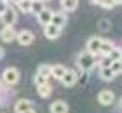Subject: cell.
Here are the masks:
<instances>
[{
    "mask_svg": "<svg viewBox=\"0 0 122 113\" xmlns=\"http://www.w3.org/2000/svg\"><path fill=\"white\" fill-rule=\"evenodd\" d=\"M76 64H78V67L81 69V71H89L96 65V55H92V53H89V51H81L78 55V58H76Z\"/></svg>",
    "mask_w": 122,
    "mask_h": 113,
    "instance_id": "6da1fadb",
    "label": "cell"
},
{
    "mask_svg": "<svg viewBox=\"0 0 122 113\" xmlns=\"http://www.w3.org/2000/svg\"><path fill=\"white\" fill-rule=\"evenodd\" d=\"M2 79H4V83L9 85V87L16 85V83L20 81V71L16 67H7L4 71V74H2Z\"/></svg>",
    "mask_w": 122,
    "mask_h": 113,
    "instance_id": "7a4b0ae2",
    "label": "cell"
},
{
    "mask_svg": "<svg viewBox=\"0 0 122 113\" xmlns=\"http://www.w3.org/2000/svg\"><path fill=\"white\" fill-rule=\"evenodd\" d=\"M0 20H2L4 27H14L16 20H18V16H16V11H14V9H12V7L9 5V7H7V11L4 12L2 16H0Z\"/></svg>",
    "mask_w": 122,
    "mask_h": 113,
    "instance_id": "3957f363",
    "label": "cell"
},
{
    "mask_svg": "<svg viewBox=\"0 0 122 113\" xmlns=\"http://www.w3.org/2000/svg\"><path fill=\"white\" fill-rule=\"evenodd\" d=\"M34 32L32 30H20L18 32V35H16V41H18L21 46H28V44H32L34 43Z\"/></svg>",
    "mask_w": 122,
    "mask_h": 113,
    "instance_id": "277c9868",
    "label": "cell"
},
{
    "mask_svg": "<svg viewBox=\"0 0 122 113\" xmlns=\"http://www.w3.org/2000/svg\"><path fill=\"white\" fill-rule=\"evenodd\" d=\"M16 35H18V32L14 30V27H4L2 30H0V39H2L4 43H12V41H16Z\"/></svg>",
    "mask_w": 122,
    "mask_h": 113,
    "instance_id": "5b68a950",
    "label": "cell"
},
{
    "mask_svg": "<svg viewBox=\"0 0 122 113\" xmlns=\"http://www.w3.org/2000/svg\"><path fill=\"white\" fill-rule=\"evenodd\" d=\"M101 43H103V39L97 35L90 37L89 41H87V51L92 53V55H99V48H101Z\"/></svg>",
    "mask_w": 122,
    "mask_h": 113,
    "instance_id": "8992f818",
    "label": "cell"
},
{
    "mask_svg": "<svg viewBox=\"0 0 122 113\" xmlns=\"http://www.w3.org/2000/svg\"><path fill=\"white\" fill-rule=\"evenodd\" d=\"M60 81H62V85H64V87H73L74 83L78 81V73H76V71H73V69H67V73L62 76Z\"/></svg>",
    "mask_w": 122,
    "mask_h": 113,
    "instance_id": "52a82bcc",
    "label": "cell"
},
{
    "mask_svg": "<svg viewBox=\"0 0 122 113\" xmlns=\"http://www.w3.org/2000/svg\"><path fill=\"white\" fill-rule=\"evenodd\" d=\"M97 101L103 104V106H110V104L115 101V94L112 90H101L97 95Z\"/></svg>",
    "mask_w": 122,
    "mask_h": 113,
    "instance_id": "ba28073f",
    "label": "cell"
},
{
    "mask_svg": "<svg viewBox=\"0 0 122 113\" xmlns=\"http://www.w3.org/2000/svg\"><path fill=\"white\" fill-rule=\"evenodd\" d=\"M60 34H62V28L55 27L53 23H48V25L44 27V35L48 37V39H51V41L58 39V37H60Z\"/></svg>",
    "mask_w": 122,
    "mask_h": 113,
    "instance_id": "9c48e42d",
    "label": "cell"
},
{
    "mask_svg": "<svg viewBox=\"0 0 122 113\" xmlns=\"http://www.w3.org/2000/svg\"><path fill=\"white\" fill-rule=\"evenodd\" d=\"M51 23L55 25V27H58V28H64L66 25H67V14H66L64 11H62V12H53Z\"/></svg>",
    "mask_w": 122,
    "mask_h": 113,
    "instance_id": "30bf717a",
    "label": "cell"
},
{
    "mask_svg": "<svg viewBox=\"0 0 122 113\" xmlns=\"http://www.w3.org/2000/svg\"><path fill=\"white\" fill-rule=\"evenodd\" d=\"M50 111L51 113H67L69 111V106H67L66 101H55L50 106Z\"/></svg>",
    "mask_w": 122,
    "mask_h": 113,
    "instance_id": "8fae6325",
    "label": "cell"
},
{
    "mask_svg": "<svg viewBox=\"0 0 122 113\" xmlns=\"http://www.w3.org/2000/svg\"><path fill=\"white\" fill-rule=\"evenodd\" d=\"M27 110H32V101H28V99H20V101H16V104H14L16 113H25Z\"/></svg>",
    "mask_w": 122,
    "mask_h": 113,
    "instance_id": "7c38bea8",
    "label": "cell"
},
{
    "mask_svg": "<svg viewBox=\"0 0 122 113\" xmlns=\"http://www.w3.org/2000/svg\"><path fill=\"white\" fill-rule=\"evenodd\" d=\"M51 16H53V11L46 7L44 11H41V12H39V16H37V20H39V23L43 25V27H46V25H48V23H51Z\"/></svg>",
    "mask_w": 122,
    "mask_h": 113,
    "instance_id": "4fadbf2b",
    "label": "cell"
},
{
    "mask_svg": "<svg viewBox=\"0 0 122 113\" xmlns=\"http://www.w3.org/2000/svg\"><path fill=\"white\" fill-rule=\"evenodd\" d=\"M60 7L66 14L67 12H73V11L78 9V0H60Z\"/></svg>",
    "mask_w": 122,
    "mask_h": 113,
    "instance_id": "5bb4252c",
    "label": "cell"
},
{
    "mask_svg": "<svg viewBox=\"0 0 122 113\" xmlns=\"http://www.w3.org/2000/svg\"><path fill=\"white\" fill-rule=\"evenodd\" d=\"M67 73V67L66 65H62V64H55V65H51V76L53 78H57V79H62V76Z\"/></svg>",
    "mask_w": 122,
    "mask_h": 113,
    "instance_id": "9a60e30c",
    "label": "cell"
},
{
    "mask_svg": "<svg viewBox=\"0 0 122 113\" xmlns=\"http://www.w3.org/2000/svg\"><path fill=\"white\" fill-rule=\"evenodd\" d=\"M113 48H115V44H113L112 41H104V39H103V43H101V48H99V55L108 57V55L112 53Z\"/></svg>",
    "mask_w": 122,
    "mask_h": 113,
    "instance_id": "2e32d148",
    "label": "cell"
},
{
    "mask_svg": "<svg viewBox=\"0 0 122 113\" xmlns=\"http://www.w3.org/2000/svg\"><path fill=\"white\" fill-rule=\"evenodd\" d=\"M51 90H53V87L50 85V83H44V85L37 87V94H39V97H44V99L51 95Z\"/></svg>",
    "mask_w": 122,
    "mask_h": 113,
    "instance_id": "e0dca14e",
    "label": "cell"
},
{
    "mask_svg": "<svg viewBox=\"0 0 122 113\" xmlns=\"http://www.w3.org/2000/svg\"><path fill=\"white\" fill-rule=\"evenodd\" d=\"M44 9H46V5H44L43 0H32V9H30L32 14L39 16V12H41V11H44Z\"/></svg>",
    "mask_w": 122,
    "mask_h": 113,
    "instance_id": "ac0fdd59",
    "label": "cell"
},
{
    "mask_svg": "<svg viewBox=\"0 0 122 113\" xmlns=\"http://www.w3.org/2000/svg\"><path fill=\"white\" fill-rule=\"evenodd\" d=\"M99 76H101V79H104V81H112V79L115 78V73H113L110 67H101Z\"/></svg>",
    "mask_w": 122,
    "mask_h": 113,
    "instance_id": "d6986e66",
    "label": "cell"
},
{
    "mask_svg": "<svg viewBox=\"0 0 122 113\" xmlns=\"http://www.w3.org/2000/svg\"><path fill=\"white\" fill-rule=\"evenodd\" d=\"M16 5H18V9L21 11V12H30V9H32V0H20Z\"/></svg>",
    "mask_w": 122,
    "mask_h": 113,
    "instance_id": "ffe728a7",
    "label": "cell"
},
{
    "mask_svg": "<svg viewBox=\"0 0 122 113\" xmlns=\"http://www.w3.org/2000/svg\"><path fill=\"white\" fill-rule=\"evenodd\" d=\"M108 58H110L112 62H115V60H122V48L115 46V48L112 49V53L108 55Z\"/></svg>",
    "mask_w": 122,
    "mask_h": 113,
    "instance_id": "44dd1931",
    "label": "cell"
},
{
    "mask_svg": "<svg viewBox=\"0 0 122 113\" xmlns=\"http://www.w3.org/2000/svg\"><path fill=\"white\" fill-rule=\"evenodd\" d=\"M37 73L43 74L44 78H50V76H51V65H50V64H41L39 69H37Z\"/></svg>",
    "mask_w": 122,
    "mask_h": 113,
    "instance_id": "7402d4cb",
    "label": "cell"
},
{
    "mask_svg": "<svg viewBox=\"0 0 122 113\" xmlns=\"http://www.w3.org/2000/svg\"><path fill=\"white\" fill-rule=\"evenodd\" d=\"M110 69L113 71V73H115V76H117V74H122V60H115V62H112Z\"/></svg>",
    "mask_w": 122,
    "mask_h": 113,
    "instance_id": "603a6c76",
    "label": "cell"
},
{
    "mask_svg": "<svg viewBox=\"0 0 122 113\" xmlns=\"http://www.w3.org/2000/svg\"><path fill=\"white\" fill-rule=\"evenodd\" d=\"M34 83H36V87H41V85H44V83H48V78H44L43 74L36 73V76H34Z\"/></svg>",
    "mask_w": 122,
    "mask_h": 113,
    "instance_id": "cb8c5ba5",
    "label": "cell"
},
{
    "mask_svg": "<svg viewBox=\"0 0 122 113\" xmlns=\"http://www.w3.org/2000/svg\"><path fill=\"white\" fill-rule=\"evenodd\" d=\"M99 5L104 7V9H113V7H115V2H113V0H101Z\"/></svg>",
    "mask_w": 122,
    "mask_h": 113,
    "instance_id": "d4e9b609",
    "label": "cell"
},
{
    "mask_svg": "<svg viewBox=\"0 0 122 113\" xmlns=\"http://www.w3.org/2000/svg\"><path fill=\"white\" fill-rule=\"evenodd\" d=\"M110 27H112V25H110L108 20H101V21H99V28H101V30L106 32V30H110Z\"/></svg>",
    "mask_w": 122,
    "mask_h": 113,
    "instance_id": "484cf974",
    "label": "cell"
},
{
    "mask_svg": "<svg viewBox=\"0 0 122 113\" xmlns=\"http://www.w3.org/2000/svg\"><path fill=\"white\" fill-rule=\"evenodd\" d=\"M99 65H101V67H110V65H112V60H110L108 57H103V58L99 60Z\"/></svg>",
    "mask_w": 122,
    "mask_h": 113,
    "instance_id": "4316f807",
    "label": "cell"
},
{
    "mask_svg": "<svg viewBox=\"0 0 122 113\" xmlns=\"http://www.w3.org/2000/svg\"><path fill=\"white\" fill-rule=\"evenodd\" d=\"M7 7H9V4H7V2H0V16L7 11Z\"/></svg>",
    "mask_w": 122,
    "mask_h": 113,
    "instance_id": "83f0119b",
    "label": "cell"
},
{
    "mask_svg": "<svg viewBox=\"0 0 122 113\" xmlns=\"http://www.w3.org/2000/svg\"><path fill=\"white\" fill-rule=\"evenodd\" d=\"M87 78H89V73H87V71H83V74H81V76H80L78 79H80L81 83H85V81H87Z\"/></svg>",
    "mask_w": 122,
    "mask_h": 113,
    "instance_id": "f1b7e54d",
    "label": "cell"
},
{
    "mask_svg": "<svg viewBox=\"0 0 122 113\" xmlns=\"http://www.w3.org/2000/svg\"><path fill=\"white\" fill-rule=\"evenodd\" d=\"M2 57H4V48H0V60H2Z\"/></svg>",
    "mask_w": 122,
    "mask_h": 113,
    "instance_id": "f546056e",
    "label": "cell"
},
{
    "mask_svg": "<svg viewBox=\"0 0 122 113\" xmlns=\"http://www.w3.org/2000/svg\"><path fill=\"white\" fill-rule=\"evenodd\" d=\"M25 113H36V110H34V108H32V110H27Z\"/></svg>",
    "mask_w": 122,
    "mask_h": 113,
    "instance_id": "4dcf8cb0",
    "label": "cell"
},
{
    "mask_svg": "<svg viewBox=\"0 0 122 113\" xmlns=\"http://www.w3.org/2000/svg\"><path fill=\"white\" fill-rule=\"evenodd\" d=\"M115 2V5H119V4H122V0H113Z\"/></svg>",
    "mask_w": 122,
    "mask_h": 113,
    "instance_id": "1f68e13d",
    "label": "cell"
},
{
    "mask_svg": "<svg viewBox=\"0 0 122 113\" xmlns=\"http://www.w3.org/2000/svg\"><path fill=\"white\" fill-rule=\"evenodd\" d=\"M9 2H12V4H18L20 0H9ZM9 2H7V4H9Z\"/></svg>",
    "mask_w": 122,
    "mask_h": 113,
    "instance_id": "d6a6232c",
    "label": "cell"
},
{
    "mask_svg": "<svg viewBox=\"0 0 122 113\" xmlns=\"http://www.w3.org/2000/svg\"><path fill=\"white\" fill-rule=\"evenodd\" d=\"M0 2H9V0H0Z\"/></svg>",
    "mask_w": 122,
    "mask_h": 113,
    "instance_id": "836d02e7",
    "label": "cell"
},
{
    "mask_svg": "<svg viewBox=\"0 0 122 113\" xmlns=\"http://www.w3.org/2000/svg\"><path fill=\"white\" fill-rule=\"evenodd\" d=\"M43 2H46V0H43Z\"/></svg>",
    "mask_w": 122,
    "mask_h": 113,
    "instance_id": "e575fe53",
    "label": "cell"
}]
</instances>
